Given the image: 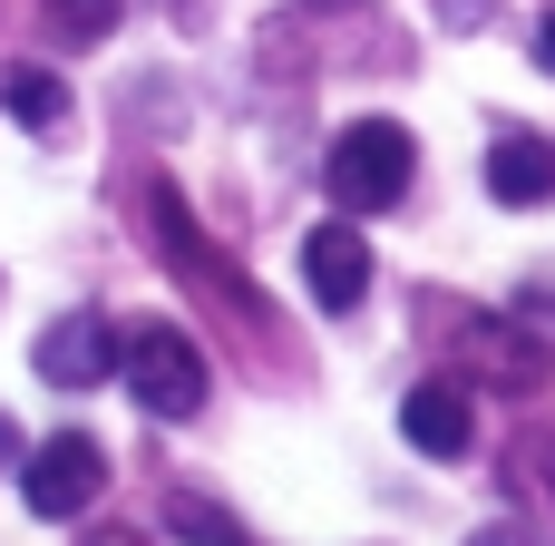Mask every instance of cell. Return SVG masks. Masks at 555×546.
<instances>
[{"label":"cell","instance_id":"6da1fadb","mask_svg":"<svg viewBox=\"0 0 555 546\" xmlns=\"http://www.w3.org/2000/svg\"><path fill=\"white\" fill-rule=\"evenodd\" d=\"M410 166H420V147H410L400 117H351L332 137V156H322V186H332L341 215H380V205L410 195Z\"/></svg>","mask_w":555,"mask_h":546},{"label":"cell","instance_id":"7a4b0ae2","mask_svg":"<svg viewBox=\"0 0 555 546\" xmlns=\"http://www.w3.org/2000/svg\"><path fill=\"white\" fill-rule=\"evenodd\" d=\"M117 371H127L137 410H156V420H195L205 410V352L176 322H146L137 342H117Z\"/></svg>","mask_w":555,"mask_h":546},{"label":"cell","instance_id":"3957f363","mask_svg":"<svg viewBox=\"0 0 555 546\" xmlns=\"http://www.w3.org/2000/svg\"><path fill=\"white\" fill-rule=\"evenodd\" d=\"M98 488H107V449H98V440H39V449L20 459L29 518H88Z\"/></svg>","mask_w":555,"mask_h":546},{"label":"cell","instance_id":"277c9868","mask_svg":"<svg viewBox=\"0 0 555 546\" xmlns=\"http://www.w3.org/2000/svg\"><path fill=\"white\" fill-rule=\"evenodd\" d=\"M29 361H39V381H49V391H98V381L117 371V332H107L98 313H68V322H49V332H39V352H29Z\"/></svg>","mask_w":555,"mask_h":546},{"label":"cell","instance_id":"5b68a950","mask_svg":"<svg viewBox=\"0 0 555 546\" xmlns=\"http://www.w3.org/2000/svg\"><path fill=\"white\" fill-rule=\"evenodd\" d=\"M302 283H312L322 313H351V303L371 293V244H361V225H312V234H302Z\"/></svg>","mask_w":555,"mask_h":546},{"label":"cell","instance_id":"8992f818","mask_svg":"<svg viewBox=\"0 0 555 546\" xmlns=\"http://www.w3.org/2000/svg\"><path fill=\"white\" fill-rule=\"evenodd\" d=\"M400 430H410V449H429V459H468L478 410H468V391H459V381H420V391L400 401Z\"/></svg>","mask_w":555,"mask_h":546},{"label":"cell","instance_id":"52a82bcc","mask_svg":"<svg viewBox=\"0 0 555 546\" xmlns=\"http://www.w3.org/2000/svg\"><path fill=\"white\" fill-rule=\"evenodd\" d=\"M488 195H498V205H546L555 195V147L527 137V127H507V137L488 147Z\"/></svg>","mask_w":555,"mask_h":546},{"label":"cell","instance_id":"ba28073f","mask_svg":"<svg viewBox=\"0 0 555 546\" xmlns=\"http://www.w3.org/2000/svg\"><path fill=\"white\" fill-rule=\"evenodd\" d=\"M0 107H10L20 127H68V78H59V68H10V78H0Z\"/></svg>","mask_w":555,"mask_h":546},{"label":"cell","instance_id":"9c48e42d","mask_svg":"<svg viewBox=\"0 0 555 546\" xmlns=\"http://www.w3.org/2000/svg\"><path fill=\"white\" fill-rule=\"evenodd\" d=\"M39 20H49V39H68V49H98V39L117 29V0H39Z\"/></svg>","mask_w":555,"mask_h":546},{"label":"cell","instance_id":"30bf717a","mask_svg":"<svg viewBox=\"0 0 555 546\" xmlns=\"http://www.w3.org/2000/svg\"><path fill=\"white\" fill-rule=\"evenodd\" d=\"M166 518H176V528H185V537H195V546H234V528H224L215 508H195V498H176Z\"/></svg>","mask_w":555,"mask_h":546},{"label":"cell","instance_id":"8fae6325","mask_svg":"<svg viewBox=\"0 0 555 546\" xmlns=\"http://www.w3.org/2000/svg\"><path fill=\"white\" fill-rule=\"evenodd\" d=\"M468 546H537V537H527V528H478Z\"/></svg>","mask_w":555,"mask_h":546},{"label":"cell","instance_id":"7c38bea8","mask_svg":"<svg viewBox=\"0 0 555 546\" xmlns=\"http://www.w3.org/2000/svg\"><path fill=\"white\" fill-rule=\"evenodd\" d=\"M537 59H546V68H555V10H546V20H537Z\"/></svg>","mask_w":555,"mask_h":546},{"label":"cell","instance_id":"4fadbf2b","mask_svg":"<svg viewBox=\"0 0 555 546\" xmlns=\"http://www.w3.org/2000/svg\"><path fill=\"white\" fill-rule=\"evenodd\" d=\"M10 449H20V430H10V420H0V469H10Z\"/></svg>","mask_w":555,"mask_h":546}]
</instances>
